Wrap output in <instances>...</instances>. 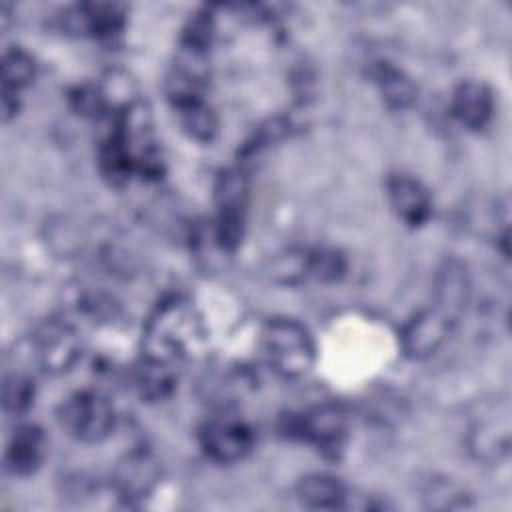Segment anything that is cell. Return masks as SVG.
<instances>
[{"instance_id":"23","label":"cell","mask_w":512,"mask_h":512,"mask_svg":"<svg viewBox=\"0 0 512 512\" xmlns=\"http://www.w3.org/2000/svg\"><path fill=\"white\" fill-rule=\"evenodd\" d=\"M178 118L182 124V130L196 142L208 144L218 134V116L216 112L204 102L192 104L188 108L178 110Z\"/></svg>"},{"instance_id":"27","label":"cell","mask_w":512,"mask_h":512,"mask_svg":"<svg viewBox=\"0 0 512 512\" xmlns=\"http://www.w3.org/2000/svg\"><path fill=\"white\" fill-rule=\"evenodd\" d=\"M18 110H20V94L2 90V116H4V122H10L12 118H16Z\"/></svg>"},{"instance_id":"2","label":"cell","mask_w":512,"mask_h":512,"mask_svg":"<svg viewBox=\"0 0 512 512\" xmlns=\"http://www.w3.org/2000/svg\"><path fill=\"white\" fill-rule=\"evenodd\" d=\"M202 336L192 308L180 298L162 300L144 328V356L176 364Z\"/></svg>"},{"instance_id":"3","label":"cell","mask_w":512,"mask_h":512,"mask_svg":"<svg viewBox=\"0 0 512 512\" xmlns=\"http://www.w3.org/2000/svg\"><path fill=\"white\" fill-rule=\"evenodd\" d=\"M280 432L314 446L328 460H338L348 438V414L336 402H322L304 412L282 416Z\"/></svg>"},{"instance_id":"20","label":"cell","mask_w":512,"mask_h":512,"mask_svg":"<svg viewBox=\"0 0 512 512\" xmlns=\"http://www.w3.org/2000/svg\"><path fill=\"white\" fill-rule=\"evenodd\" d=\"M216 34V22L212 8L204 6L196 10L180 34V52L194 54V56H208V50L212 46Z\"/></svg>"},{"instance_id":"5","label":"cell","mask_w":512,"mask_h":512,"mask_svg":"<svg viewBox=\"0 0 512 512\" xmlns=\"http://www.w3.org/2000/svg\"><path fill=\"white\" fill-rule=\"evenodd\" d=\"M216 200V244L222 250L234 252L244 238L246 206H248V176L242 166L226 168L214 184Z\"/></svg>"},{"instance_id":"25","label":"cell","mask_w":512,"mask_h":512,"mask_svg":"<svg viewBox=\"0 0 512 512\" xmlns=\"http://www.w3.org/2000/svg\"><path fill=\"white\" fill-rule=\"evenodd\" d=\"M34 398V380L22 374H10L4 378L2 408L8 416H24L34 406Z\"/></svg>"},{"instance_id":"7","label":"cell","mask_w":512,"mask_h":512,"mask_svg":"<svg viewBox=\"0 0 512 512\" xmlns=\"http://www.w3.org/2000/svg\"><path fill=\"white\" fill-rule=\"evenodd\" d=\"M162 480L158 458L144 448L128 452L114 468L112 490L126 506H138L148 500Z\"/></svg>"},{"instance_id":"6","label":"cell","mask_w":512,"mask_h":512,"mask_svg":"<svg viewBox=\"0 0 512 512\" xmlns=\"http://www.w3.org/2000/svg\"><path fill=\"white\" fill-rule=\"evenodd\" d=\"M256 442L252 426L236 416H214L198 428V444L206 458L216 464L244 460Z\"/></svg>"},{"instance_id":"18","label":"cell","mask_w":512,"mask_h":512,"mask_svg":"<svg viewBox=\"0 0 512 512\" xmlns=\"http://www.w3.org/2000/svg\"><path fill=\"white\" fill-rule=\"evenodd\" d=\"M372 80L384 100V104L390 110H406L414 104L418 88L414 84V80L396 64L388 62V60H380L372 66Z\"/></svg>"},{"instance_id":"16","label":"cell","mask_w":512,"mask_h":512,"mask_svg":"<svg viewBox=\"0 0 512 512\" xmlns=\"http://www.w3.org/2000/svg\"><path fill=\"white\" fill-rule=\"evenodd\" d=\"M296 498L312 510H338L348 506V490L340 478L326 472H312L298 480Z\"/></svg>"},{"instance_id":"15","label":"cell","mask_w":512,"mask_h":512,"mask_svg":"<svg viewBox=\"0 0 512 512\" xmlns=\"http://www.w3.org/2000/svg\"><path fill=\"white\" fill-rule=\"evenodd\" d=\"M98 170L112 188H122L136 176L134 156L114 124L98 146Z\"/></svg>"},{"instance_id":"24","label":"cell","mask_w":512,"mask_h":512,"mask_svg":"<svg viewBox=\"0 0 512 512\" xmlns=\"http://www.w3.org/2000/svg\"><path fill=\"white\" fill-rule=\"evenodd\" d=\"M290 134V120L284 116H274L268 118L266 122H262L254 134L244 142V146L238 152L240 162H248L252 158H256L260 152H264L268 146L284 140Z\"/></svg>"},{"instance_id":"22","label":"cell","mask_w":512,"mask_h":512,"mask_svg":"<svg viewBox=\"0 0 512 512\" xmlns=\"http://www.w3.org/2000/svg\"><path fill=\"white\" fill-rule=\"evenodd\" d=\"M66 100H68L70 110L80 118L98 120L112 112L102 84H92V82L76 84L68 90Z\"/></svg>"},{"instance_id":"19","label":"cell","mask_w":512,"mask_h":512,"mask_svg":"<svg viewBox=\"0 0 512 512\" xmlns=\"http://www.w3.org/2000/svg\"><path fill=\"white\" fill-rule=\"evenodd\" d=\"M266 274L272 282L296 286L310 278V248H290L272 256L266 264Z\"/></svg>"},{"instance_id":"12","label":"cell","mask_w":512,"mask_h":512,"mask_svg":"<svg viewBox=\"0 0 512 512\" xmlns=\"http://www.w3.org/2000/svg\"><path fill=\"white\" fill-rule=\"evenodd\" d=\"M472 294L468 268L462 260L444 258L434 274V308L458 324Z\"/></svg>"},{"instance_id":"14","label":"cell","mask_w":512,"mask_h":512,"mask_svg":"<svg viewBox=\"0 0 512 512\" xmlns=\"http://www.w3.org/2000/svg\"><path fill=\"white\" fill-rule=\"evenodd\" d=\"M452 116L468 130H484L494 116V94L480 80H462L450 98Z\"/></svg>"},{"instance_id":"26","label":"cell","mask_w":512,"mask_h":512,"mask_svg":"<svg viewBox=\"0 0 512 512\" xmlns=\"http://www.w3.org/2000/svg\"><path fill=\"white\" fill-rule=\"evenodd\" d=\"M346 274V258L332 248L310 250V278L320 282H338Z\"/></svg>"},{"instance_id":"21","label":"cell","mask_w":512,"mask_h":512,"mask_svg":"<svg viewBox=\"0 0 512 512\" xmlns=\"http://www.w3.org/2000/svg\"><path fill=\"white\" fill-rule=\"evenodd\" d=\"M2 90L20 94L28 88L36 78V62L32 54H28L20 46H8L2 54Z\"/></svg>"},{"instance_id":"17","label":"cell","mask_w":512,"mask_h":512,"mask_svg":"<svg viewBox=\"0 0 512 512\" xmlns=\"http://www.w3.org/2000/svg\"><path fill=\"white\" fill-rule=\"evenodd\" d=\"M132 382L144 402L168 400L176 390L174 364L142 354L140 362L134 366Z\"/></svg>"},{"instance_id":"11","label":"cell","mask_w":512,"mask_h":512,"mask_svg":"<svg viewBox=\"0 0 512 512\" xmlns=\"http://www.w3.org/2000/svg\"><path fill=\"white\" fill-rule=\"evenodd\" d=\"M386 196L396 218L408 228H420L432 216V196L428 188L410 174H390L386 180Z\"/></svg>"},{"instance_id":"1","label":"cell","mask_w":512,"mask_h":512,"mask_svg":"<svg viewBox=\"0 0 512 512\" xmlns=\"http://www.w3.org/2000/svg\"><path fill=\"white\" fill-rule=\"evenodd\" d=\"M266 364L286 380L304 378L316 362V344L308 328L288 316L268 318L260 332Z\"/></svg>"},{"instance_id":"4","label":"cell","mask_w":512,"mask_h":512,"mask_svg":"<svg viewBox=\"0 0 512 512\" xmlns=\"http://www.w3.org/2000/svg\"><path fill=\"white\" fill-rule=\"evenodd\" d=\"M58 424L78 442L94 444L110 436L116 412L106 394L98 390H78L58 408Z\"/></svg>"},{"instance_id":"9","label":"cell","mask_w":512,"mask_h":512,"mask_svg":"<svg viewBox=\"0 0 512 512\" xmlns=\"http://www.w3.org/2000/svg\"><path fill=\"white\" fill-rule=\"evenodd\" d=\"M60 24L68 34L114 40L126 26V6L118 2H80L62 10Z\"/></svg>"},{"instance_id":"10","label":"cell","mask_w":512,"mask_h":512,"mask_svg":"<svg viewBox=\"0 0 512 512\" xmlns=\"http://www.w3.org/2000/svg\"><path fill=\"white\" fill-rule=\"evenodd\" d=\"M454 328L456 322L434 306L416 312L400 330V346L404 356L410 360L430 358L444 346Z\"/></svg>"},{"instance_id":"13","label":"cell","mask_w":512,"mask_h":512,"mask_svg":"<svg viewBox=\"0 0 512 512\" xmlns=\"http://www.w3.org/2000/svg\"><path fill=\"white\" fill-rule=\"evenodd\" d=\"M48 452V438L38 424H20L6 442L4 466L12 476L34 474Z\"/></svg>"},{"instance_id":"8","label":"cell","mask_w":512,"mask_h":512,"mask_svg":"<svg viewBox=\"0 0 512 512\" xmlns=\"http://www.w3.org/2000/svg\"><path fill=\"white\" fill-rule=\"evenodd\" d=\"M34 356L48 374L68 372L82 354L80 336L72 324L60 318L44 320L32 336Z\"/></svg>"}]
</instances>
